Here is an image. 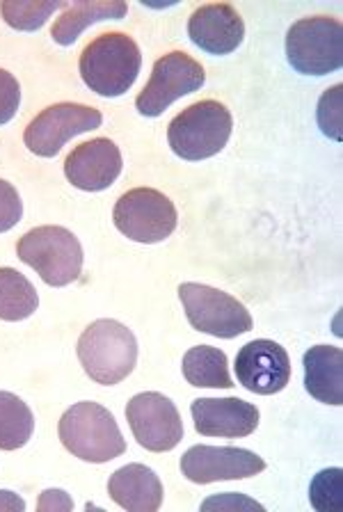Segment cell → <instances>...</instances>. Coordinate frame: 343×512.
I'll return each instance as SVG.
<instances>
[{
    "label": "cell",
    "mask_w": 343,
    "mask_h": 512,
    "mask_svg": "<svg viewBox=\"0 0 343 512\" xmlns=\"http://www.w3.org/2000/svg\"><path fill=\"white\" fill-rule=\"evenodd\" d=\"M39 510H74V501L71 496L62 490H46L42 496H39L37 503Z\"/></svg>",
    "instance_id": "obj_28"
},
{
    "label": "cell",
    "mask_w": 343,
    "mask_h": 512,
    "mask_svg": "<svg viewBox=\"0 0 343 512\" xmlns=\"http://www.w3.org/2000/svg\"><path fill=\"white\" fill-rule=\"evenodd\" d=\"M35 432V414L10 391H0V451H17Z\"/></svg>",
    "instance_id": "obj_22"
},
{
    "label": "cell",
    "mask_w": 343,
    "mask_h": 512,
    "mask_svg": "<svg viewBox=\"0 0 343 512\" xmlns=\"http://www.w3.org/2000/svg\"><path fill=\"white\" fill-rule=\"evenodd\" d=\"M122 151L108 138L78 144L65 160L69 183L85 192H101L113 186L122 174Z\"/></svg>",
    "instance_id": "obj_14"
},
{
    "label": "cell",
    "mask_w": 343,
    "mask_h": 512,
    "mask_svg": "<svg viewBox=\"0 0 343 512\" xmlns=\"http://www.w3.org/2000/svg\"><path fill=\"white\" fill-rule=\"evenodd\" d=\"M140 67V48L135 39L124 32H106V35L92 39L78 62L83 83L106 99L129 92L138 80Z\"/></svg>",
    "instance_id": "obj_1"
},
{
    "label": "cell",
    "mask_w": 343,
    "mask_h": 512,
    "mask_svg": "<svg viewBox=\"0 0 343 512\" xmlns=\"http://www.w3.org/2000/svg\"><path fill=\"white\" fill-rule=\"evenodd\" d=\"M78 359L94 382L113 387L133 373L138 341L129 327L117 320H94L78 339Z\"/></svg>",
    "instance_id": "obj_2"
},
{
    "label": "cell",
    "mask_w": 343,
    "mask_h": 512,
    "mask_svg": "<svg viewBox=\"0 0 343 512\" xmlns=\"http://www.w3.org/2000/svg\"><path fill=\"white\" fill-rule=\"evenodd\" d=\"M183 378L193 387L209 389H231L234 380L229 375L227 355L213 346H195L183 355L181 364Z\"/></svg>",
    "instance_id": "obj_20"
},
{
    "label": "cell",
    "mask_w": 343,
    "mask_h": 512,
    "mask_svg": "<svg viewBox=\"0 0 343 512\" xmlns=\"http://www.w3.org/2000/svg\"><path fill=\"white\" fill-rule=\"evenodd\" d=\"M263 469L266 462L257 453L234 446H193L181 458L183 476L197 485L250 478L261 474Z\"/></svg>",
    "instance_id": "obj_12"
},
{
    "label": "cell",
    "mask_w": 343,
    "mask_h": 512,
    "mask_svg": "<svg viewBox=\"0 0 343 512\" xmlns=\"http://www.w3.org/2000/svg\"><path fill=\"white\" fill-rule=\"evenodd\" d=\"M115 227L135 243H163L177 229L179 215L172 199L161 190L135 188L117 199L113 211Z\"/></svg>",
    "instance_id": "obj_8"
},
{
    "label": "cell",
    "mask_w": 343,
    "mask_h": 512,
    "mask_svg": "<svg viewBox=\"0 0 343 512\" xmlns=\"http://www.w3.org/2000/svg\"><path fill=\"white\" fill-rule=\"evenodd\" d=\"M69 3H37V0H30V3H23V0H7V3H0V12H3V19L7 26L14 30L33 32L44 26L46 21L51 19L53 12L65 10Z\"/></svg>",
    "instance_id": "obj_23"
},
{
    "label": "cell",
    "mask_w": 343,
    "mask_h": 512,
    "mask_svg": "<svg viewBox=\"0 0 343 512\" xmlns=\"http://www.w3.org/2000/svg\"><path fill=\"white\" fill-rule=\"evenodd\" d=\"M108 494L119 508L129 512H156L163 506V485L154 469L145 464H126L108 480Z\"/></svg>",
    "instance_id": "obj_17"
},
{
    "label": "cell",
    "mask_w": 343,
    "mask_h": 512,
    "mask_svg": "<svg viewBox=\"0 0 343 512\" xmlns=\"http://www.w3.org/2000/svg\"><path fill=\"white\" fill-rule=\"evenodd\" d=\"M188 37L211 55H229L243 44L245 23L234 5L215 3L197 7L188 21Z\"/></svg>",
    "instance_id": "obj_16"
},
{
    "label": "cell",
    "mask_w": 343,
    "mask_h": 512,
    "mask_svg": "<svg viewBox=\"0 0 343 512\" xmlns=\"http://www.w3.org/2000/svg\"><path fill=\"white\" fill-rule=\"evenodd\" d=\"M39 307L35 286L14 268H0V320L19 323L30 318Z\"/></svg>",
    "instance_id": "obj_21"
},
{
    "label": "cell",
    "mask_w": 343,
    "mask_h": 512,
    "mask_svg": "<svg viewBox=\"0 0 343 512\" xmlns=\"http://www.w3.org/2000/svg\"><path fill=\"white\" fill-rule=\"evenodd\" d=\"M126 419L138 444L151 453L172 451L183 439V421L177 405L158 391L133 396L126 405Z\"/></svg>",
    "instance_id": "obj_11"
},
{
    "label": "cell",
    "mask_w": 343,
    "mask_h": 512,
    "mask_svg": "<svg viewBox=\"0 0 343 512\" xmlns=\"http://www.w3.org/2000/svg\"><path fill=\"white\" fill-rule=\"evenodd\" d=\"M58 432L67 451L83 462L103 464L119 458L126 451V442L115 416L92 400L69 407L62 414Z\"/></svg>",
    "instance_id": "obj_3"
},
{
    "label": "cell",
    "mask_w": 343,
    "mask_h": 512,
    "mask_svg": "<svg viewBox=\"0 0 343 512\" xmlns=\"http://www.w3.org/2000/svg\"><path fill=\"white\" fill-rule=\"evenodd\" d=\"M206 83L202 64L188 53L172 51L154 64L145 90L135 99V108L142 117H161L174 101L197 92Z\"/></svg>",
    "instance_id": "obj_9"
},
{
    "label": "cell",
    "mask_w": 343,
    "mask_h": 512,
    "mask_svg": "<svg viewBox=\"0 0 343 512\" xmlns=\"http://www.w3.org/2000/svg\"><path fill=\"white\" fill-rule=\"evenodd\" d=\"M101 122L103 115L97 108L83 103H55L28 124L23 142L35 156L53 158L71 138L94 131Z\"/></svg>",
    "instance_id": "obj_10"
},
{
    "label": "cell",
    "mask_w": 343,
    "mask_h": 512,
    "mask_svg": "<svg viewBox=\"0 0 343 512\" xmlns=\"http://www.w3.org/2000/svg\"><path fill=\"white\" fill-rule=\"evenodd\" d=\"M19 259L33 268L49 286H69L81 277L83 247L65 227L30 229L17 245Z\"/></svg>",
    "instance_id": "obj_5"
},
{
    "label": "cell",
    "mask_w": 343,
    "mask_h": 512,
    "mask_svg": "<svg viewBox=\"0 0 343 512\" xmlns=\"http://www.w3.org/2000/svg\"><path fill=\"white\" fill-rule=\"evenodd\" d=\"M26 501L10 490H0V512H23Z\"/></svg>",
    "instance_id": "obj_30"
},
{
    "label": "cell",
    "mask_w": 343,
    "mask_h": 512,
    "mask_svg": "<svg viewBox=\"0 0 343 512\" xmlns=\"http://www.w3.org/2000/svg\"><path fill=\"white\" fill-rule=\"evenodd\" d=\"M23 215V202L12 183L0 179V234L14 229Z\"/></svg>",
    "instance_id": "obj_26"
},
{
    "label": "cell",
    "mask_w": 343,
    "mask_h": 512,
    "mask_svg": "<svg viewBox=\"0 0 343 512\" xmlns=\"http://www.w3.org/2000/svg\"><path fill=\"white\" fill-rule=\"evenodd\" d=\"M211 506H220V508H257V510H263V506H259V503H254L250 499H243V496H236V494H227V496H215V499H209L204 503V508H211Z\"/></svg>",
    "instance_id": "obj_29"
},
{
    "label": "cell",
    "mask_w": 343,
    "mask_h": 512,
    "mask_svg": "<svg viewBox=\"0 0 343 512\" xmlns=\"http://www.w3.org/2000/svg\"><path fill=\"white\" fill-rule=\"evenodd\" d=\"M309 501L318 512H339L343 508V471L323 469L311 480Z\"/></svg>",
    "instance_id": "obj_24"
},
{
    "label": "cell",
    "mask_w": 343,
    "mask_h": 512,
    "mask_svg": "<svg viewBox=\"0 0 343 512\" xmlns=\"http://www.w3.org/2000/svg\"><path fill=\"white\" fill-rule=\"evenodd\" d=\"M21 106V85L10 71L0 69V126L12 122Z\"/></svg>",
    "instance_id": "obj_27"
},
{
    "label": "cell",
    "mask_w": 343,
    "mask_h": 512,
    "mask_svg": "<svg viewBox=\"0 0 343 512\" xmlns=\"http://www.w3.org/2000/svg\"><path fill=\"white\" fill-rule=\"evenodd\" d=\"M236 378L252 394H279L291 380L289 352L270 339L245 343L236 357Z\"/></svg>",
    "instance_id": "obj_13"
},
{
    "label": "cell",
    "mask_w": 343,
    "mask_h": 512,
    "mask_svg": "<svg viewBox=\"0 0 343 512\" xmlns=\"http://www.w3.org/2000/svg\"><path fill=\"white\" fill-rule=\"evenodd\" d=\"M179 300L186 311L188 323L197 332L218 336V339H236L254 327L250 311L234 295L206 284H181Z\"/></svg>",
    "instance_id": "obj_7"
},
{
    "label": "cell",
    "mask_w": 343,
    "mask_h": 512,
    "mask_svg": "<svg viewBox=\"0 0 343 512\" xmlns=\"http://www.w3.org/2000/svg\"><path fill=\"white\" fill-rule=\"evenodd\" d=\"M341 99H343V87L334 85L332 90H327L321 101H318V124H321L323 133L327 138L341 142L343 133H341Z\"/></svg>",
    "instance_id": "obj_25"
},
{
    "label": "cell",
    "mask_w": 343,
    "mask_h": 512,
    "mask_svg": "<svg viewBox=\"0 0 343 512\" xmlns=\"http://www.w3.org/2000/svg\"><path fill=\"white\" fill-rule=\"evenodd\" d=\"M195 430L204 437H247L259 426L257 405L241 398H197L190 405Z\"/></svg>",
    "instance_id": "obj_15"
},
{
    "label": "cell",
    "mask_w": 343,
    "mask_h": 512,
    "mask_svg": "<svg viewBox=\"0 0 343 512\" xmlns=\"http://www.w3.org/2000/svg\"><path fill=\"white\" fill-rule=\"evenodd\" d=\"M305 389L325 405H343V350L314 346L305 352Z\"/></svg>",
    "instance_id": "obj_18"
},
{
    "label": "cell",
    "mask_w": 343,
    "mask_h": 512,
    "mask_svg": "<svg viewBox=\"0 0 343 512\" xmlns=\"http://www.w3.org/2000/svg\"><path fill=\"white\" fill-rule=\"evenodd\" d=\"M129 12V5L122 0H94V3H69L51 30L55 44L71 46L81 37L85 28L99 21H119Z\"/></svg>",
    "instance_id": "obj_19"
},
{
    "label": "cell",
    "mask_w": 343,
    "mask_h": 512,
    "mask_svg": "<svg viewBox=\"0 0 343 512\" xmlns=\"http://www.w3.org/2000/svg\"><path fill=\"white\" fill-rule=\"evenodd\" d=\"M286 60L298 74L327 76L343 64V26L332 16H309L286 32Z\"/></svg>",
    "instance_id": "obj_6"
},
{
    "label": "cell",
    "mask_w": 343,
    "mask_h": 512,
    "mask_svg": "<svg viewBox=\"0 0 343 512\" xmlns=\"http://www.w3.org/2000/svg\"><path fill=\"white\" fill-rule=\"evenodd\" d=\"M231 112L225 103L206 99L188 106L167 126V142L183 160L218 156L231 138Z\"/></svg>",
    "instance_id": "obj_4"
}]
</instances>
